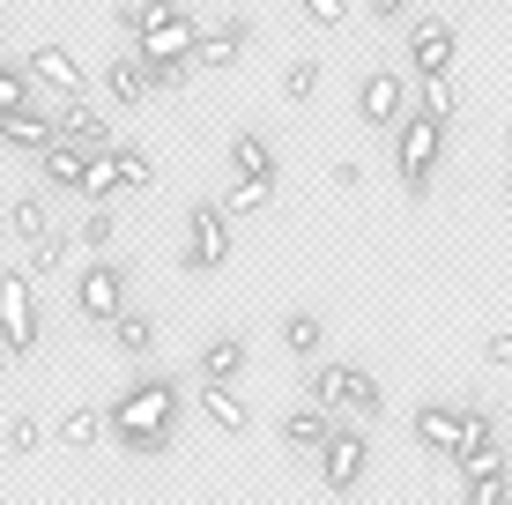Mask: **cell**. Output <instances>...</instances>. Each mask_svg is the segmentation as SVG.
Segmentation results:
<instances>
[{
  "label": "cell",
  "mask_w": 512,
  "mask_h": 505,
  "mask_svg": "<svg viewBox=\"0 0 512 505\" xmlns=\"http://www.w3.org/2000/svg\"><path fill=\"white\" fill-rule=\"evenodd\" d=\"M179 409H186L179 379L141 372L134 387L104 409V431H112V446H127L134 461H149V454H171V439H179Z\"/></svg>",
  "instance_id": "6da1fadb"
},
{
  "label": "cell",
  "mask_w": 512,
  "mask_h": 505,
  "mask_svg": "<svg viewBox=\"0 0 512 505\" xmlns=\"http://www.w3.org/2000/svg\"><path fill=\"white\" fill-rule=\"evenodd\" d=\"M438 149H446V119H431V112H409V119L394 127V179L409 186L416 201L431 194V179H438Z\"/></svg>",
  "instance_id": "7a4b0ae2"
},
{
  "label": "cell",
  "mask_w": 512,
  "mask_h": 505,
  "mask_svg": "<svg viewBox=\"0 0 512 505\" xmlns=\"http://www.w3.org/2000/svg\"><path fill=\"white\" fill-rule=\"evenodd\" d=\"M305 394L320 409H334V416H357V424H372V416H386V394H379V379L364 372V364H320V372L305 379Z\"/></svg>",
  "instance_id": "3957f363"
},
{
  "label": "cell",
  "mask_w": 512,
  "mask_h": 505,
  "mask_svg": "<svg viewBox=\"0 0 512 505\" xmlns=\"http://www.w3.org/2000/svg\"><path fill=\"white\" fill-rule=\"evenodd\" d=\"M231 260V208L223 201H193L186 208V246H179V268L186 275H208Z\"/></svg>",
  "instance_id": "277c9868"
},
{
  "label": "cell",
  "mask_w": 512,
  "mask_h": 505,
  "mask_svg": "<svg viewBox=\"0 0 512 505\" xmlns=\"http://www.w3.org/2000/svg\"><path fill=\"white\" fill-rule=\"evenodd\" d=\"M0 350L38 357V298H30V268L0 275Z\"/></svg>",
  "instance_id": "5b68a950"
},
{
  "label": "cell",
  "mask_w": 512,
  "mask_h": 505,
  "mask_svg": "<svg viewBox=\"0 0 512 505\" xmlns=\"http://www.w3.org/2000/svg\"><path fill=\"white\" fill-rule=\"evenodd\" d=\"M409 112H416V104H409V75H401V67H372V75L357 82V119H364V127L394 134Z\"/></svg>",
  "instance_id": "8992f818"
},
{
  "label": "cell",
  "mask_w": 512,
  "mask_h": 505,
  "mask_svg": "<svg viewBox=\"0 0 512 505\" xmlns=\"http://www.w3.org/2000/svg\"><path fill=\"white\" fill-rule=\"evenodd\" d=\"M75 305H82V320H104V327H112L119 312H127V268H119L112 253H97L90 268L75 275Z\"/></svg>",
  "instance_id": "52a82bcc"
},
{
  "label": "cell",
  "mask_w": 512,
  "mask_h": 505,
  "mask_svg": "<svg viewBox=\"0 0 512 505\" xmlns=\"http://www.w3.org/2000/svg\"><path fill=\"white\" fill-rule=\"evenodd\" d=\"M364 468H372V439L349 431V424H334L327 446H320V483H327V491H357Z\"/></svg>",
  "instance_id": "ba28073f"
},
{
  "label": "cell",
  "mask_w": 512,
  "mask_h": 505,
  "mask_svg": "<svg viewBox=\"0 0 512 505\" xmlns=\"http://www.w3.org/2000/svg\"><path fill=\"white\" fill-rule=\"evenodd\" d=\"M453 60H461V30H453L446 15H423V23L409 30V67H416V82L453 75Z\"/></svg>",
  "instance_id": "9c48e42d"
},
{
  "label": "cell",
  "mask_w": 512,
  "mask_h": 505,
  "mask_svg": "<svg viewBox=\"0 0 512 505\" xmlns=\"http://www.w3.org/2000/svg\"><path fill=\"white\" fill-rule=\"evenodd\" d=\"M23 67H30V82H38V90L45 97H90V75H82V60H75V52H67V45H30L23 52Z\"/></svg>",
  "instance_id": "30bf717a"
},
{
  "label": "cell",
  "mask_w": 512,
  "mask_h": 505,
  "mask_svg": "<svg viewBox=\"0 0 512 505\" xmlns=\"http://www.w3.org/2000/svg\"><path fill=\"white\" fill-rule=\"evenodd\" d=\"M60 142V119L45 112V97H30V104H15V112H0V149H23V156H38Z\"/></svg>",
  "instance_id": "8fae6325"
},
{
  "label": "cell",
  "mask_w": 512,
  "mask_h": 505,
  "mask_svg": "<svg viewBox=\"0 0 512 505\" xmlns=\"http://www.w3.org/2000/svg\"><path fill=\"white\" fill-rule=\"evenodd\" d=\"M104 97H112L119 112H134V104H149V97H156V82H149V60H141V45L112 52V67H104Z\"/></svg>",
  "instance_id": "7c38bea8"
},
{
  "label": "cell",
  "mask_w": 512,
  "mask_h": 505,
  "mask_svg": "<svg viewBox=\"0 0 512 505\" xmlns=\"http://www.w3.org/2000/svg\"><path fill=\"white\" fill-rule=\"evenodd\" d=\"M52 119H60V142H82V149H112V119H104L90 97H52Z\"/></svg>",
  "instance_id": "4fadbf2b"
},
{
  "label": "cell",
  "mask_w": 512,
  "mask_h": 505,
  "mask_svg": "<svg viewBox=\"0 0 512 505\" xmlns=\"http://www.w3.org/2000/svg\"><path fill=\"white\" fill-rule=\"evenodd\" d=\"M461 424H468V409H453V402H423L409 416L416 446H423V454H446V461H453V446H461Z\"/></svg>",
  "instance_id": "5bb4252c"
},
{
  "label": "cell",
  "mask_w": 512,
  "mask_h": 505,
  "mask_svg": "<svg viewBox=\"0 0 512 505\" xmlns=\"http://www.w3.org/2000/svg\"><path fill=\"white\" fill-rule=\"evenodd\" d=\"M245 38H253V23H245V15H223V23H208L201 30V45H193V67H238L245 60Z\"/></svg>",
  "instance_id": "9a60e30c"
},
{
  "label": "cell",
  "mask_w": 512,
  "mask_h": 505,
  "mask_svg": "<svg viewBox=\"0 0 512 505\" xmlns=\"http://www.w3.org/2000/svg\"><path fill=\"white\" fill-rule=\"evenodd\" d=\"M201 416L223 431V439H238V431L253 424V402L238 394V379H201Z\"/></svg>",
  "instance_id": "2e32d148"
},
{
  "label": "cell",
  "mask_w": 512,
  "mask_h": 505,
  "mask_svg": "<svg viewBox=\"0 0 512 505\" xmlns=\"http://www.w3.org/2000/svg\"><path fill=\"white\" fill-rule=\"evenodd\" d=\"M282 446H290V454H320L327 446V431H334V409H320V402H305V409H290L282 416Z\"/></svg>",
  "instance_id": "e0dca14e"
},
{
  "label": "cell",
  "mask_w": 512,
  "mask_h": 505,
  "mask_svg": "<svg viewBox=\"0 0 512 505\" xmlns=\"http://www.w3.org/2000/svg\"><path fill=\"white\" fill-rule=\"evenodd\" d=\"M38 171H45V186H60V194H82L90 149H82V142H52V149H38Z\"/></svg>",
  "instance_id": "ac0fdd59"
},
{
  "label": "cell",
  "mask_w": 512,
  "mask_h": 505,
  "mask_svg": "<svg viewBox=\"0 0 512 505\" xmlns=\"http://www.w3.org/2000/svg\"><path fill=\"white\" fill-rule=\"evenodd\" d=\"M231 171L238 179H275V142L260 127H238L231 134Z\"/></svg>",
  "instance_id": "d6986e66"
},
{
  "label": "cell",
  "mask_w": 512,
  "mask_h": 505,
  "mask_svg": "<svg viewBox=\"0 0 512 505\" xmlns=\"http://www.w3.org/2000/svg\"><path fill=\"white\" fill-rule=\"evenodd\" d=\"M245 364H253V342H245V335H208L201 379H245Z\"/></svg>",
  "instance_id": "ffe728a7"
},
{
  "label": "cell",
  "mask_w": 512,
  "mask_h": 505,
  "mask_svg": "<svg viewBox=\"0 0 512 505\" xmlns=\"http://www.w3.org/2000/svg\"><path fill=\"white\" fill-rule=\"evenodd\" d=\"M8 238H15V246H38V238H52L45 194H15V201H8Z\"/></svg>",
  "instance_id": "44dd1931"
},
{
  "label": "cell",
  "mask_w": 512,
  "mask_h": 505,
  "mask_svg": "<svg viewBox=\"0 0 512 505\" xmlns=\"http://www.w3.org/2000/svg\"><path fill=\"white\" fill-rule=\"evenodd\" d=\"M320 342H327V320H320V312H305V305L282 312V350H290V357H320Z\"/></svg>",
  "instance_id": "7402d4cb"
},
{
  "label": "cell",
  "mask_w": 512,
  "mask_h": 505,
  "mask_svg": "<svg viewBox=\"0 0 512 505\" xmlns=\"http://www.w3.org/2000/svg\"><path fill=\"white\" fill-rule=\"evenodd\" d=\"M112 156H119V194H149L156 186V156L141 142H112Z\"/></svg>",
  "instance_id": "603a6c76"
},
{
  "label": "cell",
  "mask_w": 512,
  "mask_h": 505,
  "mask_svg": "<svg viewBox=\"0 0 512 505\" xmlns=\"http://www.w3.org/2000/svg\"><path fill=\"white\" fill-rule=\"evenodd\" d=\"M52 439H60L67 454H90V446L104 439V409H67V416H60V431H52Z\"/></svg>",
  "instance_id": "cb8c5ba5"
},
{
  "label": "cell",
  "mask_w": 512,
  "mask_h": 505,
  "mask_svg": "<svg viewBox=\"0 0 512 505\" xmlns=\"http://www.w3.org/2000/svg\"><path fill=\"white\" fill-rule=\"evenodd\" d=\"M112 342H119L127 357H156V320H149V312H119V320H112Z\"/></svg>",
  "instance_id": "d4e9b609"
},
{
  "label": "cell",
  "mask_w": 512,
  "mask_h": 505,
  "mask_svg": "<svg viewBox=\"0 0 512 505\" xmlns=\"http://www.w3.org/2000/svg\"><path fill=\"white\" fill-rule=\"evenodd\" d=\"M119 194V156L112 149H90V171H82V201H112Z\"/></svg>",
  "instance_id": "484cf974"
},
{
  "label": "cell",
  "mask_w": 512,
  "mask_h": 505,
  "mask_svg": "<svg viewBox=\"0 0 512 505\" xmlns=\"http://www.w3.org/2000/svg\"><path fill=\"white\" fill-rule=\"evenodd\" d=\"M268 201H275V179H231V194H223L231 216H260Z\"/></svg>",
  "instance_id": "4316f807"
},
{
  "label": "cell",
  "mask_w": 512,
  "mask_h": 505,
  "mask_svg": "<svg viewBox=\"0 0 512 505\" xmlns=\"http://www.w3.org/2000/svg\"><path fill=\"white\" fill-rule=\"evenodd\" d=\"M453 468H461V476H498V468H505V446H498V439H475V446L453 454Z\"/></svg>",
  "instance_id": "83f0119b"
},
{
  "label": "cell",
  "mask_w": 512,
  "mask_h": 505,
  "mask_svg": "<svg viewBox=\"0 0 512 505\" xmlns=\"http://www.w3.org/2000/svg\"><path fill=\"white\" fill-rule=\"evenodd\" d=\"M416 112H431V119H446L453 127V112H461V97L446 90V75H431V82H416Z\"/></svg>",
  "instance_id": "f1b7e54d"
},
{
  "label": "cell",
  "mask_w": 512,
  "mask_h": 505,
  "mask_svg": "<svg viewBox=\"0 0 512 505\" xmlns=\"http://www.w3.org/2000/svg\"><path fill=\"white\" fill-rule=\"evenodd\" d=\"M312 90H320V60L305 52V60H290V67H282V97H290V104H305Z\"/></svg>",
  "instance_id": "f546056e"
},
{
  "label": "cell",
  "mask_w": 512,
  "mask_h": 505,
  "mask_svg": "<svg viewBox=\"0 0 512 505\" xmlns=\"http://www.w3.org/2000/svg\"><path fill=\"white\" fill-rule=\"evenodd\" d=\"M30 97H45L38 82H30V67H8V60H0V112H15V104H30Z\"/></svg>",
  "instance_id": "4dcf8cb0"
},
{
  "label": "cell",
  "mask_w": 512,
  "mask_h": 505,
  "mask_svg": "<svg viewBox=\"0 0 512 505\" xmlns=\"http://www.w3.org/2000/svg\"><path fill=\"white\" fill-rule=\"evenodd\" d=\"M112 231H119V216H112V201H97L90 216H82V246L90 253H112Z\"/></svg>",
  "instance_id": "1f68e13d"
},
{
  "label": "cell",
  "mask_w": 512,
  "mask_h": 505,
  "mask_svg": "<svg viewBox=\"0 0 512 505\" xmlns=\"http://www.w3.org/2000/svg\"><path fill=\"white\" fill-rule=\"evenodd\" d=\"M38 446H45V424H38V416H15V424H8V439H0V454H15V461H23V454H38Z\"/></svg>",
  "instance_id": "d6a6232c"
},
{
  "label": "cell",
  "mask_w": 512,
  "mask_h": 505,
  "mask_svg": "<svg viewBox=\"0 0 512 505\" xmlns=\"http://www.w3.org/2000/svg\"><path fill=\"white\" fill-rule=\"evenodd\" d=\"M461 498H468V505H505V498H512L505 468H498V476H461Z\"/></svg>",
  "instance_id": "836d02e7"
},
{
  "label": "cell",
  "mask_w": 512,
  "mask_h": 505,
  "mask_svg": "<svg viewBox=\"0 0 512 505\" xmlns=\"http://www.w3.org/2000/svg\"><path fill=\"white\" fill-rule=\"evenodd\" d=\"M297 15H305L312 30H342L349 23V0H297Z\"/></svg>",
  "instance_id": "e575fe53"
},
{
  "label": "cell",
  "mask_w": 512,
  "mask_h": 505,
  "mask_svg": "<svg viewBox=\"0 0 512 505\" xmlns=\"http://www.w3.org/2000/svg\"><path fill=\"white\" fill-rule=\"evenodd\" d=\"M60 260H67V231H52L30 246V275H60Z\"/></svg>",
  "instance_id": "d590c367"
},
{
  "label": "cell",
  "mask_w": 512,
  "mask_h": 505,
  "mask_svg": "<svg viewBox=\"0 0 512 505\" xmlns=\"http://www.w3.org/2000/svg\"><path fill=\"white\" fill-rule=\"evenodd\" d=\"M334 194H364V164H357V156H342V164H334Z\"/></svg>",
  "instance_id": "8d00e7d4"
},
{
  "label": "cell",
  "mask_w": 512,
  "mask_h": 505,
  "mask_svg": "<svg viewBox=\"0 0 512 505\" xmlns=\"http://www.w3.org/2000/svg\"><path fill=\"white\" fill-rule=\"evenodd\" d=\"M483 364H498V372H512V327H505V335H490V342H483Z\"/></svg>",
  "instance_id": "74e56055"
},
{
  "label": "cell",
  "mask_w": 512,
  "mask_h": 505,
  "mask_svg": "<svg viewBox=\"0 0 512 505\" xmlns=\"http://www.w3.org/2000/svg\"><path fill=\"white\" fill-rule=\"evenodd\" d=\"M372 15H379V23H401V15H409V0H372Z\"/></svg>",
  "instance_id": "f35d334b"
},
{
  "label": "cell",
  "mask_w": 512,
  "mask_h": 505,
  "mask_svg": "<svg viewBox=\"0 0 512 505\" xmlns=\"http://www.w3.org/2000/svg\"><path fill=\"white\" fill-rule=\"evenodd\" d=\"M8 364H15V357H8V350H0V379H8Z\"/></svg>",
  "instance_id": "ab89813d"
},
{
  "label": "cell",
  "mask_w": 512,
  "mask_h": 505,
  "mask_svg": "<svg viewBox=\"0 0 512 505\" xmlns=\"http://www.w3.org/2000/svg\"><path fill=\"white\" fill-rule=\"evenodd\" d=\"M505 194H512V164H505Z\"/></svg>",
  "instance_id": "60d3db41"
},
{
  "label": "cell",
  "mask_w": 512,
  "mask_h": 505,
  "mask_svg": "<svg viewBox=\"0 0 512 505\" xmlns=\"http://www.w3.org/2000/svg\"><path fill=\"white\" fill-rule=\"evenodd\" d=\"M505 149H512V127H505Z\"/></svg>",
  "instance_id": "b9f144b4"
}]
</instances>
